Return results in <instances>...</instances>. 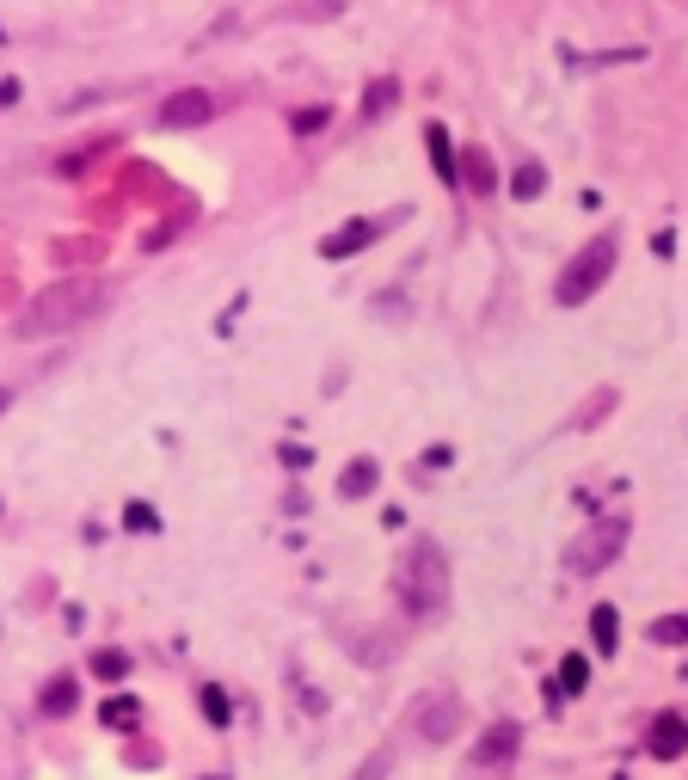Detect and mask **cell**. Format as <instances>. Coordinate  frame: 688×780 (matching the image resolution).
Listing matches in <instances>:
<instances>
[{
  "label": "cell",
  "instance_id": "cell-25",
  "mask_svg": "<svg viewBox=\"0 0 688 780\" xmlns=\"http://www.w3.org/2000/svg\"><path fill=\"white\" fill-rule=\"evenodd\" d=\"M0 412H6V387H0Z\"/></svg>",
  "mask_w": 688,
  "mask_h": 780
},
{
  "label": "cell",
  "instance_id": "cell-3",
  "mask_svg": "<svg viewBox=\"0 0 688 780\" xmlns=\"http://www.w3.org/2000/svg\"><path fill=\"white\" fill-rule=\"evenodd\" d=\"M615 252H620V240H615V234H596L584 252H578V258L559 271V283H553V302H559V307H584L590 295L609 283V271H615Z\"/></svg>",
  "mask_w": 688,
  "mask_h": 780
},
{
  "label": "cell",
  "instance_id": "cell-24",
  "mask_svg": "<svg viewBox=\"0 0 688 780\" xmlns=\"http://www.w3.org/2000/svg\"><path fill=\"white\" fill-rule=\"evenodd\" d=\"M123 522H130V529H154V510H148V504H130V510H123Z\"/></svg>",
  "mask_w": 688,
  "mask_h": 780
},
{
  "label": "cell",
  "instance_id": "cell-6",
  "mask_svg": "<svg viewBox=\"0 0 688 780\" xmlns=\"http://www.w3.org/2000/svg\"><path fill=\"white\" fill-rule=\"evenodd\" d=\"M209 117H215V99L197 93V86H191V93H172V99L154 111L160 130H197V123H209Z\"/></svg>",
  "mask_w": 688,
  "mask_h": 780
},
{
  "label": "cell",
  "instance_id": "cell-14",
  "mask_svg": "<svg viewBox=\"0 0 688 780\" xmlns=\"http://www.w3.org/2000/svg\"><path fill=\"white\" fill-rule=\"evenodd\" d=\"M541 191H548V167H541V160H522V167H516V178H511V197H522V204H529V197H541Z\"/></svg>",
  "mask_w": 688,
  "mask_h": 780
},
{
  "label": "cell",
  "instance_id": "cell-20",
  "mask_svg": "<svg viewBox=\"0 0 688 780\" xmlns=\"http://www.w3.org/2000/svg\"><path fill=\"white\" fill-rule=\"evenodd\" d=\"M584 682H590V658H566V670H559V688H566V694H578Z\"/></svg>",
  "mask_w": 688,
  "mask_h": 780
},
{
  "label": "cell",
  "instance_id": "cell-5",
  "mask_svg": "<svg viewBox=\"0 0 688 780\" xmlns=\"http://www.w3.org/2000/svg\"><path fill=\"white\" fill-rule=\"evenodd\" d=\"M381 234H387V215H357V222H344V228H332V234L320 240V258H357Z\"/></svg>",
  "mask_w": 688,
  "mask_h": 780
},
{
  "label": "cell",
  "instance_id": "cell-1",
  "mask_svg": "<svg viewBox=\"0 0 688 780\" xmlns=\"http://www.w3.org/2000/svg\"><path fill=\"white\" fill-rule=\"evenodd\" d=\"M104 307H111V283H99V277H62V283L37 289L32 302H25L19 332L25 339H56V332H74V326L99 320Z\"/></svg>",
  "mask_w": 688,
  "mask_h": 780
},
{
  "label": "cell",
  "instance_id": "cell-15",
  "mask_svg": "<svg viewBox=\"0 0 688 780\" xmlns=\"http://www.w3.org/2000/svg\"><path fill=\"white\" fill-rule=\"evenodd\" d=\"M387 775H394V744L369 749V756L357 762V775H350V780H387Z\"/></svg>",
  "mask_w": 688,
  "mask_h": 780
},
{
  "label": "cell",
  "instance_id": "cell-16",
  "mask_svg": "<svg viewBox=\"0 0 688 780\" xmlns=\"http://www.w3.org/2000/svg\"><path fill=\"white\" fill-rule=\"evenodd\" d=\"M652 645H688V614H664V621H652Z\"/></svg>",
  "mask_w": 688,
  "mask_h": 780
},
{
  "label": "cell",
  "instance_id": "cell-17",
  "mask_svg": "<svg viewBox=\"0 0 688 780\" xmlns=\"http://www.w3.org/2000/svg\"><path fill=\"white\" fill-rule=\"evenodd\" d=\"M136 701H130V694H117V701H104V707H99V719H104V725H117V731H130V725H136Z\"/></svg>",
  "mask_w": 688,
  "mask_h": 780
},
{
  "label": "cell",
  "instance_id": "cell-12",
  "mask_svg": "<svg viewBox=\"0 0 688 780\" xmlns=\"http://www.w3.org/2000/svg\"><path fill=\"white\" fill-rule=\"evenodd\" d=\"M461 185H467L474 197H492V185H498V172H492V160H485L480 148H467V167H461Z\"/></svg>",
  "mask_w": 688,
  "mask_h": 780
},
{
  "label": "cell",
  "instance_id": "cell-7",
  "mask_svg": "<svg viewBox=\"0 0 688 780\" xmlns=\"http://www.w3.org/2000/svg\"><path fill=\"white\" fill-rule=\"evenodd\" d=\"M516 749H522V725H516V719H498V725H492V731L480 738L474 762H480V768H511V762H516Z\"/></svg>",
  "mask_w": 688,
  "mask_h": 780
},
{
  "label": "cell",
  "instance_id": "cell-23",
  "mask_svg": "<svg viewBox=\"0 0 688 780\" xmlns=\"http://www.w3.org/2000/svg\"><path fill=\"white\" fill-rule=\"evenodd\" d=\"M394 99V86H387V80H376V86H369V99H363V111H369V117H376L381 104Z\"/></svg>",
  "mask_w": 688,
  "mask_h": 780
},
{
  "label": "cell",
  "instance_id": "cell-9",
  "mask_svg": "<svg viewBox=\"0 0 688 780\" xmlns=\"http://www.w3.org/2000/svg\"><path fill=\"white\" fill-rule=\"evenodd\" d=\"M424 141H430V167H437V178H443V185H461V167H455V141H448L443 123H430V130H424Z\"/></svg>",
  "mask_w": 688,
  "mask_h": 780
},
{
  "label": "cell",
  "instance_id": "cell-10",
  "mask_svg": "<svg viewBox=\"0 0 688 780\" xmlns=\"http://www.w3.org/2000/svg\"><path fill=\"white\" fill-rule=\"evenodd\" d=\"M455 725H461V707H455L448 694H443V701H430V707H424V719H418V731H424L430 744H443Z\"/></svg>",
  "mask_w": 688,
  "mask_h": 780
},
{
  "label": "cell",
  "instance_id": "cell-21",
  "mask_svg": "<svg viewBox=\"0 0 688 780\" xmlns=\"http://www.w3.org/2000/svg\"><path fill=\"white\" fill-rule=\"evenodd\" d=\"M326 117H332V111H326V104H308V111H295V117H289V123H295V136H313V130H320V123H326Z\"/></svg>",
  "mask_w": 688,
  "mask_h": 780
},
{
  "label": "cell",
  "instance_id": "cell-13",
  "mask_svg": "<svg viewBox=\"0 0 688 780\" xmlns=\"http://www.w3.org/2000/svg\"><path fill=\"white\" fill-rule=\"evenodd\" d=\"M590 633H596V651H602V658L620 645V621H615V609H609V603H596V609H590Z\"/></svg>",
  "mask_w": 688,
  "mask_h": 780
},
{
  "label": "cell",
  "instance_id": "cell-4",
  "mask_svg": "<svg viewBox=\"0 0 688 780\" xmlns=\"http://www.w3.org/2000/svg\"><path fill=\"white\" fill-rule=\"evenodd\" d=\"M627 547V516H602L596 529H584L578 541H572V553H566V566L578 577L602 572V566H615V553Z\"/></svg>",
  "mask_w": 688,
  "mask_h": 780
},
{
  "label": "cell",
  "instance_id": "cell-19",
  "mask_svg": "<svg viewBox=\"0 0 688 780\" xmlns=\"http://www.w3.org/2000/svg\"><path fill=\"white\" fill-rule=\"evenodd\" d=\"M93 670H99L104 682H123V676H130V658H123V651H99V658H93Z\"/></svg>",
  "mask_w": 688,
  "mask_h": 780
},
{
  "label": "cell",
  "instance_id": "cell-22",
  "mask_svg": "<svg viewBox=\"0 0 688 780\" xmlns=\"http://www.w3.org/2000/svg\"><path fill=\"white\" fill-rule=\"evenodd\" d=\"M204 712H209V725H228L234 712H228V694L222 688H204Z\"/></svg>",
  "mask_w": 688,
  "mask_h": 780
},
{
  "label": "cell",
  "instance_id": "cell-18",
  "mask_svg": "<svg viewBox=\"0 0 688 780\" xmlns=\"http://www.w3.org/2000/svg\"><path fill=\"white\" fill-rule=\"evenodd\" d=\"M43 712H74V676H56L43 688Z\"/></svg>",
  "mask_w": 688,
  "mask_h": 780
},
{
  "label": "cell",
  "instance_id": "cell-2",
  "mask_svg": "<svg viewBox=\"0 0 688 780\" xmlns=\"http://www.w3.org/2000/svg\"><path fill=\"white\" fill-rule=\"evenodd\" d=\"M394 596L412 621H437L448 609V553L437 541H412L394 566Z\"/></svg>",
  "mask_w": 688,
  "mask_h": 780
},
{
  "label": "cell",
  "instance_id": "cell-8",
  "mask_svg": "<svg viewBox=\"0 0 688 780\" xmlns=\"http://www.w3.org/2000/svg\"><path fill=\"white\" fill-rule=\"evenodd\" d=\"M646 749H652L657 762H676V756L688 749V719L683 712H657L652 731H646Z\"/></svg>",
  "mask_w": 688,
  "mask_h": 780
},
{
  "label": "cell",
  "instance_id": "cell-11",
  "mask_svg": "<svg viewBox=\"0 0 688 780\" xmlns=\"http://www.w3.org/2000/svg\"><path fill=\"white\" fill-rule=\"evenodd\" d=\"M376 479H381V467L369 461V455H357V461L339 474V492H344V498H369V492H376Z\"/></svg>",
  "mask_w": 688,
  "mask_h": 780
}]
</instances>
